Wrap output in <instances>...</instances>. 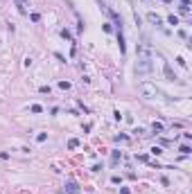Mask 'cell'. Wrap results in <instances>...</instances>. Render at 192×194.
Listing matches in <instances>:
<instances>
[{"label":"cell","instance_id":"obj_1","mask_svg":"<svg viewBox=\"0 0 192 194\" xmlns=\"http://www.w3.org/2000/svg\"><path fill=\"white\" fill-rule=\"evenodd\" d=\"M140 90H142L145 95H156V88H154L151 84H142V86H140Z\"/></svg>","mask_w":192,"mask_h":194},{"label":"cell","instance_id":"obj_2","mask_svg":"<svg viewBox=\"0 0 192 194\" xmlns=\"http://www.w3.org/2000/svg\"><path fill=\"white\" fill-rule=\"evenodd\" d=\"M165 77L170 79V81H174V79H176V75L172 72V68H170V63H165Z\"/></svg>","mask_w":192,"mask_h":194},{"label":"cell","instance_id":"obj_3","mask_svg":"<svg viewBox=\"0 0 192 194\" xmlns=\"http://www.w3.org/2000/svg\"><path fill=\"white\" fill-rule=\"evenodd\" d=\"M66 187H68V194H77V190H79L75 181H70V183H68V185H66Z\"/></svg>","mask_w":192,"mask_h":194},{"label":"cell","instance_id":"obj_4","mask_svg":"<svg viewBox=\"0 0 192 194\" xmlns=\"http://www.w3.org/2000/svg\"><path fill=\"white\" fill-rule=\"evenodd\" d=\"M147 20H149V23H154V25H160V18H158L156 14H147Z\"/></svg>","mask_w":192,"mask_h":194},{"label":"cell","instance_id":"obj_5","mask_svg":"<svg viewBox=\"0 0 192 194\" xmlns=\"http://www.w3.org/2000/svg\"><path fill=\"white\" fill-rule=\"evenodd\" d=\"M167 20H170L172 25H179V18H176V16H170V18H167Z\"/></svg>","mask_w":192,"mask_h":194},{"label":"cell","instance_id":"obj_6","mask_svg":"<svg viewBox=\"0 0 192 194\" xmlns=\"http://www.w3.org/2000/svg\"><path fill=\"white\" fill-rule=\"evenodd\" d=\"M41 111H43V109H41L39 104H34V106H32V113H41Z\"/></svg>","mask_w":192,"mask_h":194},{"label":"cell","instance_id":"obj_7","mask_svg":"<svg viewBox=\"0 0 192 194\" xmlns=\"http://www.w3.org/2000/svg\"><path fill=\"white\" fill-rule=\"evenodd\" d=\"M165 2H170V0H165Z\"/></svg>","mask_w":192,"mask_h":194}]
</instances>
